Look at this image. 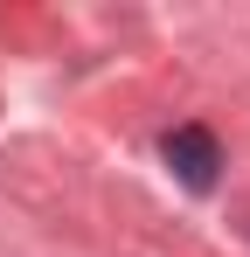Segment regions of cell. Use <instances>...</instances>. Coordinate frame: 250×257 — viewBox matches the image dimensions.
Returning a JSON list of instances; mask_svg holds the SVG:
<instances>
[{
  "instance_id": "cell-1",
  "label": "cell",
  "mask_w": 250,
  "mask_h": 257,
  "mask_svg": "<svg viewBox=\"0 0 250 257\" xmlns=\"http://www.w3.org/2000/svg\"><path fill=\"white\" fill-rule=\"evenodd\" d=\"M167 167L181 174V188L208 195V188H215V167H222L215 132H208V125H174V132H167Z\"/></svg>"
}]
</instances>
